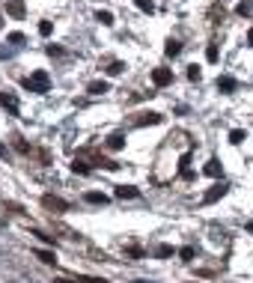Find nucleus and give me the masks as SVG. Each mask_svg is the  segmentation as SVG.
<instances>
[{
    "instance_id": "nucleus-15",
    "label": "nucleus",
    "mask_w": 253,
    "mask_h": 283,
    "mask_svg": "<svg viewBox=\"0 0 253 283\" xmlns=\"http://www.w3.org/2000/svg\"><path fill=\"white\" fill-rule=\"evenodd\" d=\"M164 54H167V57H179V54H182V42H179V39H167Z\"/></svg>"
},
{
    "instance_id": "nucleus-39",
    "label": "nucleus",
    "mask_w": 253,
    "mask_h": 283,
    "mask_svg": "<svg viewBox=\"0 0 253 283\" xmlns=\"http://www.w3.org/2000/svg\"><path fill=\"white\" fill-rule=\"evenodd\" d=\"M134 283H149V281H134Z\"/></svg>"
},
{
    "instance_id": "nucleus-16",
    "label": "nucleus",
    "mask_w": 253,
    "mask_h": 283,
    "mask_svg": "<svg viewBox=\"0 0 253 283\" xmlns=\"http://www.w3.org/2000/svg\"><path fill=\"white\" fill-rule=\"evenodd\" d=\"M107 90H110V87H107V81H92V84L86 87V93H89V95H104Z\"/></svg>"
},
{
    "instance_id": "nucleus-5",
    "label": "nucleus",
    "mask_w": 253,
    "mask_h": 283,
    "mask_svg": "<svg viewBox=\"0 0 253 283\" xmlns=\"http://www.w3.org/2000/svg\"><path fill=\"white\" fill-rule=\"evenodd\" d=\"M161 122H164V113H158V110H143V113H134V119H131L134 128H143V125H161Z\"/></svg>"
},
{
    "instance_id": "nucleus-18",
    "label": "nucleus",
    "mask_w": 253,
    "mask_h": 283,
    "mask_svg": "<svg viewBox=\"0 0 253 283\" xmlns=\"http://www.w3.org/2000/svg\"><path fill=\"white\" fill-rule=\"evenodd\" d=\"M245 140H248V131H242V128H233V131H230V143H233V146H242Z\"/></svg>"
},
{
    "instance_id": "nucleus-31",
    "label": "nucleus",
    "mask_w": 253,
    "mask_h": 283,
    "mask_svg": "<svg viewBox=\"0 0 253 283\" xmlns=\"http://www.w3.org/2000/svg\"><path fill=\"white\" fill-rule=\"evenodd\" d=\"M9 42L21 45V42H24V33H21V30H12V33H9Z\"/></svg>"
},
{
    "instance_id": "nucleus-32",
    "label": "nucleus",
    "mask_w": 253,
    "mask_h": 283,
    "mask_svg": "<svg viewBox=\"0 0 253 283\" xmlns=\"http://www.w3.org/2000/svg\"><path fill=\"white\" fill-rule=\"evenodd\" d=\"M45 51H48V57H63V48H57V45H48Z\"/></svg>"
},
{
    "instance_id": "nucleus-2",
    "label": "nucleus",
    "mask_w": 253,
    "mask_h": 283,
    "mask_svg": "<svg viewBox=\"0 0 253 283\" xmlns=\"http://www.w3.org/2000/svg\"><path fill=\"white\" fill-rule=\"evenodd\" d=\"M24 90L36 93V95H45V93L51 90V78H48V72H45V69H36L33 75H27V78H24Z\"/></svg>"
},
{
    "instance_id": "nucleus-40",
    "label": "nucleus",
    "mask_w": 253,
    "mask_h": 283,
    "mask_svg": "<svg viewBox=\"0 0 253 283\" xmlns=\"http://www.w3.org/2000/svg\"><path fill=\"white\" fill-rule=\"evenodd\" d=\"M0 27H3V15H0Z\"/></svg>"
},
{
    "instance_id": "nucleus-11",
    "label": "nucleus",
    "mask_w": 253,
    "mask_h": 283,
    "mask_svg": "<svg viewBox=\"0 0 253 283\" xmlns=\"http://www.w3.org/2000/svg\"><path fill=\"white\" fill-rule=\"evenodd\" d=\"M89 170H92V164H89V161H84L81 155H75V161H72V173H81V176H86Z\"/></svg>"
},
{
    "instance_id": "nucleus-29",
    "label": "nucleus",
    "mask_w": 253,
    "mask_h": 283,
    "mask_svg": "<svg viewBox=\"0 0 253 283\" xmlns=\"http://www.w3.org/2000/svg\"><path fill=\"white\" fill-rule=\"evenodd\" d=\"M33 236H39L45 245H57V242H54V236H48V233H42V230H33Z\"/></svg>"
},
{
    "instance_id": "nucleus-37",
    "label": "nucleus",
    "mask_w": 253,
    "mask_h": 283,
    "mask_svg": "<svg viewBox=\"0 0 253 283\" xmlns=\"http://www.w3.org/2000/svg\"><path fill=\"white\" fill-rule=\"evenodd\" d=\"M54 283H75V281H66V278H60V281H54Z\"/></svg>"
},
{
    "instance_id": "nucleus-41",
    "label": "nucleus",
    "mask_w": 253,
    "mask_h": 283,
    "mask_svg": "<svg viewBox=\"0 0 253 283\" xmlns=\"http://www.w3.org/2000/svg\"><path fill=\"white\" fill-rule=\"evenodd\" d=\"M221 3H224V0H221Z\"/></svg>"
},
{
    "instance_id": "nucleus-6",
    "label": "nucleus",
    "mask_w": 253,
    "mask_h": 283,
    "mask_svg": "<svg viewBox=\"0 0 253 283\" xmlns=\"http://www.w3.org/2000/svg\"><path fill=\"white\" fill-rule=\"evenodd\" d=\"M227 191H230V185H227V182H218V185H212V188L203 194V203H206V206H212V203H218Z\"/></svg>"
},
{
    "instance_id": "nucleus-27",
    "label": "nucleus",
    "mask_w": 253,
    "mask_h": 283,
    "mask_svg": "<svg viewBox=\"0 0 253 283\" xmlns=\"http://www.w3.org/2000/svg\"><path fill=\"white\" fill-rule=\"evenodd\" d=\"M39 33H42V36H51V33H54V24H51V21H39Z\"/></svg>"
},
{
    "instance_id": "nucleus-30",
    "label": "nucleus",
    "mask_w": 253,
    "mask_h": 283,
    "mask_svg": "<svg viewBox=\"0 0 253 283\" xmlns=\"http://www.w3.org/2000/svg\"><path fill=\"white\" fill-rule=\"evenodd\" d=\"M125 257H134V260H140V257H143V248H137V245H131V248L125 251Z\"/></svg>"
},
{
    "instance_id": "nucleus-22",
    "label": "nucleus",
    "mask_w": 253,
    "mask_h": 283,
    "mask_svg": "<svg viewBox=\"0 0 253 283\" xmlns=\"http://www.w3.org/2000/svg\"><path fill=\"white\" fill-rule=\"evenodd\" d=\"M95 21H101L104 27H113V15H110L107 9H98V12H95Z\"/></svg>"
},
{
    "instance_id": "nucleus-4",
    "label": "nucleus",
    "mask_w": 253,
    "mask_h": 283,
    "mask_svg": "<svg viewBox=\"0 0 253 283\" xmlns=\"http://www.w3.org/2000/svg\"><path fill=\"white\" fill-rule=\"evenodd\" d=\"M39 203H42V209H45V212H51V215H63V212H69V209H72V206H69L63 197H57V194H42V200H39Z\"/></svg>"
},
{
    "instance_id": "nucleus-17",
    "label": "nucleus",
    "mask_w": 253,
    "mask_h": 283,
    "mask_svg": "<svg viewBox=\"0 0 253 283\" xmlns=\"http://www.w3.org/2000/svg\"><path fill=\"white\" fill-rule=\"evenodd\" d=\"M6 12H9L12 18H24V3H21V0H9V3H6Z\"/></svg>"
},
{
    "instance_id": "nucleus-25",
    "label": "nucleus",
    "mask_w": 253,
    "mask_h": 283,
    "mask_svg": "<svg viewBox=\"0 0 253 283\" xmlns=\"http://www.w3.org/2000/svg\"><path fill=\"white\" fill-rule=\"evenodd\" d=\"M236 12H239V15H242V18H245V15H251V12H253V0H242V3H239V9H236Z\"/></svg>"
},
{
    "instance_id": "nucleus-12",
    "label": "nucleus",
    "mask_w": 253,
    "mask_h": 283,
    "mask_svg": "<svg viewBox=\"0 0 253 283\" xmlns=\"http://www.w3.org/2000/svg\"><path fill=\"white\" fill-rule=\"evenodd\" d=\"M221 170H224V167H221V161H218V158H209V161H206V167H203V173H206V176H212V179H218V176H221Z\"/></svg>"
},
{
    "instance_id": "nucleus-24",
    "label": "nucleus",
    "mask_w": 253,
    "mask_h": 283,
    "mask_svg": "<svg viewBox=\"0 0 253 283\" xmlns=\"http://www.w3.org/2000/svg\"><path fill=\"white\" fill-rule=\"evenodd\" d=\"M179 257H182L185 263H194V257H197V251H194L191 245H185V248H179Z\"/></svg>"
},
{
    "instance_id": "nucleus-21",
    "label": "nucleus",
    "mask_w": 253,
    "mask_h": 283,
    "mask_svg": "<svg viewBox=\"0 0 253 283\" xmlns=\"http://www.w3.org/2000/svg\"><path fill=\"white\" fill-rule=\"evenodd\" d=\"M36 260H39V263H45V266H54V263H57L54 251H36Z\"/></svg>"
},
{
    "instance_id": "nucleus-38",
    "label": "nucleus",
    "mask_w": 253,
    "mask_h": 283,
    "mask_svg": "<svg viewBox=\"0 0 253 283\" xmlns=\"http://www.w3.org/2000/svg\"><path fill=\"white\" fill-rule=\"evenodd\" d=\"M248 233H253V221H251V224H248Z\"/></svg>"
},
{
    "instance_id": "nucleus-28",
    "label": "nucleus",
    "mask_w": 253,
    "mask_h": 283,
    "mask_svg": "<svg viewBox=\"0 0 253 283\" xmlns=\"http://www.w3.org/2000/svg\"><path fill=\"white\" fill-rule=\"evenodd\" d=\"M200 78H203L200 66H188V81H200Z\"/></svg>"
},
{
    "instance_id": "nucleus-34",
    "label": "nucleus",
    "mask_w": 253,
    "mask_h": 283,
    "mask_svg": "<svg viewBox=\"0 0 253 283\" xmlns=\"http://www.w3.org/2000/svg\"><path fill=\"white\" fill-rule=\"evenodd\" d=\"M81 283H110V281H104V278H84Z\"/></svg>"
},
{
    "instance_id": "nucleus-13",
    "label": "nucleus",
    "mask_w": 253,
    "mask_h": 283,
    "mask_svg": "<svg viewBox=\"0 0 253 283\" xmlns=\"http://www.w3.org/2000/svg\"><path fill=\"white\" fill-rule=\"evenodd\" d=\"M116 197H119V200H134V197H140V191H137L134 185H119V188H116Z\"/></svg>"
},
{
    "instance_id": "nucleus-9",
    "label": "nucleus",
    "mask_w": 253,
    "mask_h": 283,
    "mask_svg": "<svg viewBox=\"0 0 253 283\" xmlns=\"http://www.w3.org/2000/svg\"><path fill=\"white\" fill-rule=\"evenodd\" d=\"M0 104L9 110V116H18V110H21V107H18V98H15L12 93H0Z\"/></svg>"
},
{
    "instance_id": "nucleus-26",
    "label": "nucleus",
    "mask_w": 253,
    "mask_h": 283,
    "mask_svg": "<svg viewBox=\"0 0 253 283\" xmlns=\"http://www.w3.org/2000/svg\"><path fill=\"white\" fill-rule=\"evenodd\" d=\"M134 6H137V9H143V12H149V15L155 12V3H152V0H134Z\"/></svg>"
},
{
    "instance_id": "nucleus-1",
    "label": "nucleus",
    "mask_w": 253,
    "mask_h": 283,
    "mask_svg": "<svg viewBox=\"0 0 253 283\" xmlns=\"http://www.w3.org/2000/svg\"><path fill=\"white\" fill-rule=\"evenodd\" d=\"M12 146H15V149H18V152H21L24 158H36V161H39L42 167H48V164H51V155H48L45 149H36L33 143H27V140H24L21 134H15V137H12Z\"/></svg>"
},
{
    "instance_id": "nucleus-23",
    "label": "nucleus",
    "mask_w": 253,
    "mask_h": 283,
    "mask_svg": "<svg viewBox=\"0 0 253 283\" xmlns=\"http://www.w3.org/2000/svg\"><path fill=\"white\" fill-rule=\"evenodd\" d=\"M173 254H176L173 245H158V248H155V257H158V260H167V257H173Z\"/></svg>"
},
{
    "instance_id": "nucleus-36",
    "label": "nucleus",
    "mask_w": 253,
    "mask_h": 283,
    "mask_svg": "<svg viewBox=\"0 0 253 283\" xmlns=\"http://www.w3.org/2000/svg\"><path fill=\"white\" fill-rule=\"evenodd\" d=\"M0 155H3V158H6V146H3V143H0Z\"/></svg>"
},
{
    "instance_id": "nucleus-8",
    "label": "nucleus",
    "mask_w": 253,
    "mask_h": 283,
    "mask_svg": "<svg viewBox=\"0 0 253 283\" xmlns=\"http://www.w3.org/2000/svg\"><path fill=\"white\" fill-rule=\"evenodd\" d=\"M215 87H218V90H221L224 95H230V93H236V90H239V81H236L233 75H221Z\"/></svg>"
},
{
    "instance_id": "nucleus-35",
    "label": "nucleus",
    "mask_w": 253,
    "mask_h": 283,
    "mask_svg": "<svg viewBox=\"0 0 253 283\" xmlns=\"http://www.w3.org/2000/svg\"><path fill=\"white\" fill-rule=\"evenodd\" d=\"M248 48H253V27L248 30Z\"/></svg>"
},
{
    "instance_id": "nucleus-19",
    "label": "nucleus",
    "mask_w": 253,
    "mask_h": 283,
    "mask_svg": "<svg viewBox=\"0 0 253 283\" xmlns=\"http://www.w3.org/2000/svg\"><path fill=\"white\" fill-rule=\"evenodd\" d=\"M218 57H221L218 42H209V45H206V60H209V63H218Z\"/></svg>"
},
{
    "instance_id": "nucleus-7",
    "label": "nucleus",
    "mask_w": 253,
    "mask_h": 283,
    "mask_svg": "<svg viewBox=\"0 0 253 283\" xmlns=\"http://www.w3.org/2000/svg\"><path fill=\"white\" fill-rule=\"evenodd\" d=\"M152 84L155 87H170L173 84V69H164V66L152 69Z\"/></svg>"
},
{
    "instance_id": "nucleus-14",
    "label": "nucleus",
    "mask_w": 253,
    "mask_h": 283,
    "mask_svg": "<svg viewBox=\"0 0 253 283\" xmlns=\"http://www.w3.org/2000/svg\"><path fill=\"white\" fill-rule=\"evenodd\" d=\"M104 146H107V149H122V146H125V134H122V131H113Z\"/></svg>"
},
{
    "instance_id": "nucleus-20",
    "label": "nucleus",
    "mask_w": 253,
    "mask_h": 283,
    "mask_svg": "<svg viewBox=\"0 0 253 283\" xmlns=\"http://www.w3.org/2000/svg\"><path fill=\"white\" fill-rule=\"evenodd\" d=\"M104 72H107L110 78H116V75H122V72H125V63H122V60H113V63H110Z\"/></svg>"
},
{
    "instance_id": "nucleus-33",
    "label": "nucleus",
    "mask_w": 253,
    "mask_h": 283,
    "mask_svg": "<svg viewBox=\"0 0 253 283\" xmlns=\"http://www.w3.org/2000/svg\"><path fill=\"white\" fill-rule=\"evenodd\" d=\"M3 206H6V209H9V212H12V215H24V209H21V206H18V203H3Z\"/></svg>"
},
{
    "instance_id": "nucleus-3",
    "label": "nucleus",
    "mask_w": 253,
    "mask_h": 283,
    "mask_svg": "<svg viewBox=\"0 0 253 283\" xmlns=\"http://www.w3.org/2000/svg\"><path fill=\"white\" fill-rule=\"evenodd\" d=\"M84 161H89L92 167H104V170H119V161H110V158H104L98 149H81L78 152Z\"/></svg>"
},
{
    "instance_id": "nucleus-10",
    "label": "nucleus",
    "mask_w": 253,
    "mask_h": 283,
    "mask_svg": "<svg viewBox=\"0 0 253 283\" xmlns=\"http://www.w3.org/2000/svg\"><path fill=\"white\" fill-rule=\"evenodd\" d=\"M84 200H86V203H92V206H107V203H110V197H107V194H101V191H86V194H84Z\"/></svg>"
}]
</instances>
